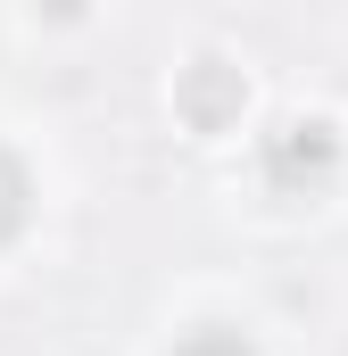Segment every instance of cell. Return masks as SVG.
Here are the masks:
<instances>
[{
  "mask_svg": "<svg viewBox=\"0 0 348 356\" xmlns=\"http://www.w3.org/2000/svg\"><path fill=\"white\" fill-rule=\"evenodd\" d=\"M174 356H258V348H249L232 323H199V332H191V340H182Z\"/></svg>",
  "mask_w": 348,
  "mask_h": 356,
  "instance_id": "obj_3",
  "label": "cell"
},
{
  "mask_svg": "<svg viewBox=\"0 0 348 356\" xmlns=\"http://www.w3.org/2000/svg\"><path fill=\"white\" fill-rule=\"evenodd\" d=\"M25 199H33V191H25V166L0 149V241H17V224H25Z\"/></svg>",
  "mask_w": 348,
  "mask_h": 356,
  "instance_id": "obj_2",
  "label": "cell"
},
{
  "mask_svg": "<svg viewBox=\"0 0 348 356\" xmlns=\"http://www.w3.org/2000/svg\"><path fill=\"white\" fill-rule=\"evenodd\" d=\"M182 116H191L199 133H224V124L241 116V67H224V58H199V67L182 75Z\"/></svg>",
  "mask_w": 348,
  "mask_h": 356,
  "instance_id": "obj_1",
  "label": "cell"
}]
</instances>
